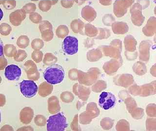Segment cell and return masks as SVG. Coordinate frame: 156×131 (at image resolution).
I'll use <instances>...</instances> for the list:
<instances>
[{
	"mask_svg": "<svg viewBox=\"0 0 156 131\" xmlns=\"http://www.w3.org/2000/svg\"><path fill=\"white\" fill-rule=\"evenodd\" d=\"M65 76V70L60 65L49 66L44 72V78L51 85L60 84L63 81Z\"/></svg>",
	"mask_w": 156,
	"mask_h": 131,
	"instance_id": "6da1fadb",
	"label": "cell"
},
{
	"mask_svg": "<svg viewBox=\"0 0 156 131\" xmlns=\"http://www.w3.org/2000/svg\"><path fill=\"white\" fill-rule=\"evenodd\" d=\"M47 130L48 131H63L68 126L66 116L62 113L51 116L47 120Z\"/></svg>",
	"mask_w": 156,
	"mask_h": 131,
	"instance_id": "7a4b0ae2",
	"label": "cell"
},
{
	"mask_svg": "<svg viewBox=\"0 0 156 131\" xmlns=\"http://www.w3.org/2000/svg\"><path fill=\"white\" fill-rule=\"evenodd\" d=\"M101 72L97 68H91L87 72L78 70V81L80 84L86 86H92L100 77Z\"/></svg>",
	"mask_w": 156,
	"mask_h": 131,
	"instance_id": "3957f363",
	"label": "cell"
},
{
	"mask_svg": "<svg viewBox=\"0 0 156 131\" xmlns=\"http://www.w3.org/2000/svg\"><path fill=\"white\" fill-rule=\"evenodd\" d=\"M100 111L95 102H90L87 105L85 111L81 113L78 117L80 123L83 125L90 123L93 119L100 115Z\"/></svg>",
	"mask_w": 156,
	"mask_h": 131,
	"instance_id": "277c9868",
	"label": "cell"
},
{
	"mask_svg": "<svg viewBox=\"0 0 156 131\" xmlns=\"http://www.w3.org/2000/svg\"><path fill=\"white\" fill-rule=\"evenodd\" d=\"M20 90L23 96L31 98L35 96L38 91V87L33 80H23L20 84Z\"/></svg>",
	"mask_w": 156,
	"mask_h": 131,
	"instance_id": "5b68a950",
	"label": "cell"
},
{
	"mask_svg": "<svg viewBox=\"0 0 156 131\" xmlns=\"http://www.w3.org/2000/svg\"><path fill=\"white\" fill-rule=\"evenodd\" d=\"M63 51L68 55H75L79 49V41L74 36H67L65 38L62 44Z\"/></svg>",
	"mask_w": 156,
	"mask_h": 131,
	"instance_id": "8992f818",
	"label": "cell"
},
{
	"mask_svg": "<svg viewBox=\"0 0 156 131\" xmlns=\"http://www.w3.org/2000/svg\"><path fill=\"white\" fill-rule=\"evenodd\" d=\"M116 103V97L111 92H102L99 97V105L104 110L113 108Z\"/></svg>",
	"mask_w": 156,
	"mask_h": 131,
	"instance_id": "52a82bcc",
	"label": "cell"
},
{
	"mask_svg": "<svg viewBox=\"0 0 156 131\" xmlns=\"http://www.w3.org/2000/svg\"><path fill=\"white\" fill-rule=\"evenodd\" d=\"M23 69L29 80L37 81L40 77L36 65L33 61L29 60L26 61L23 65Z\"/></svg>",
	"mask_w": 156,
	"mask_h": 131,
	"instance_id": "ba28073f",
	"label": "cell"
},
{
	"mask_svg": "<svg viewBox=\"0 0 156 131\" xmlns=\"http://www.w3.org/2000/svg\"><path fill=\"white\" fill-rule=\"evenodd\" d=\"M39 30L41 33V38L46 42L51 41L53 38L52 25L48 21H43L40 23Z\"/></svg>",
	"mask_w": 156,
	"mask_h": 131,
	"instance_id": "9c48e42d",
	"label": "cell"
},
{
	"mask_svg": "<svg viewBox=\"0 0 156 131\" xmlns=\"http://www.w3.org/2000/svg\"><path fill=\"white\" fill-rule=\"evenodd\" d=\"M91 90L86 86L76 83L73 86V92L82 101L87 102L89 98Z\"/></svg>",
	"mask_w": 156,
	"mask_h": 131,
	"instance_id": "30bf717a",
	"label": "cell"
},
{
	"mask_svg": "<svg viewBox=\"0 0 156 131\" xmlns=\"http://www.w3.org/2000/svg\"><path fill=\"white\" fill-rule=\"evenodd\" d=\"M22 75V70L16 65H10L5 68V77L9 81H18Z\"/></svg>",
	"mask_w": 156,
	"mask_h": 131,
	"instance_id": "8fae6325",
	"label": "cell"
},
{
	"mask_svg": "<svg viewBox=\"0 0 156 131\" xmlns=\"http://www.w3.org/2000/svg\"><path fill=\"white\" fill-rule=\"evenodd\" d=\"M27 17V13L23 10H16L12 12L9 15V21L15 26H18L22 24Z\"/></svg>",
	"mask_w": 156,
	"mask_h": 131,
	"instance_id": "7c38bea8",
	"label": "cell"
},
{
	"mask_svg": "<svg viewBox=\"0 0 156 131\" xmlns=\"http://www.w3.org/2000/svg\"><path fill=\"white\" fill-rule=\"evenodd\" d=\"M34 111L30 107H25L20 113V119L22 123L28 124L31 122L34 116Z\"/></svg>",
	"mask_w": 156,
	"mask_h": 131,
	"instance_id": "4fadbf2b",
	"label": "cell"
},
{
	"mask_svg": "<svg viewBox=\"0 0 156 131\" xmlns=\"http://www.w3.org/2000/svg\"><path fill=\"white\" fill-rule=\"evenodd\" d=\"M97 12L94 8L90 5H86L82 9L81 15L82 18L88 22H93L97 17Z\"/></svg>",
	"mask_w": 156,
	"mask_h": 131,
	"instance_id": "5bb4252c",
	"label": "cell"
},
{
	"mask_svg": "<svg viewBox=\"0 0 156 131\" xmlns=\"http://www.w3.org/2000/svg\"><path fill=\"white\" fill-rule=\"evenodd\" d=\"M48 110L51 114L58 113L61 110L60 102L56 96H53L48 99Z\"/></svg>",
	"mask_w": 156,
	"mask_h": 131,
	"instance_id": "9a60e30c",
	"label": "cell"
},
{
	"mask_svg": "<svg viewBox=\"0 0 156 131\" xmlns=\"http://www.w3.org/2000/svg\"><path fill=\"white\" fill-rule=\"evenodd\" d=\"M53 90V86L52 85L49 84L47 82H44L39 85L38 87V94L41 97H46L51 93Z\"/></svg>",
	"mask_w": 156,
	"mask_h": 131,
	"instance_id": "2e32d148",
	"label": "cell"
},
{
	"mask_svg": "<svg viewBox=\"0 0 156 131\" xmlns=\"http://www.w3.org/2000/svg\"><path fill=\"white\" fill-rule=\"evenodd\" d=\"M84 22L80 19L73 20L70 24L71 28L74 33L80 34L82 35H84Z\"/></svg>",
	"mask_w": 156,
	"mask_h": 131,
	"instance_id": "e0dca14e",
	"label": "cell"
},
{
	"mask_svg": "<svg viewBox=\"0 0 156 131\" xmlns=\"http://www.w3.org/2000/svg\"><path fill=\"white\" fill-rule=\"evenodd\" d=\"M102 56L103 53L99 48L92 49L87 52V59L89 62H97L102 58Z\"/></svg>",
	"mask_w": 156,
	"mask_h": 131,
	"instance_id": "ac0fdd59",
	"label": "cell"
},
{
	"mask_svg": "<svg viewBox=\"0 0 156 131\" xmlns=\"http://www.w3.org/2000/svg\"><path fill=\"white\" fill-rule=\"evenodd\" d=\"M57 2L58 0H41L39 2V8L43 12H47Z\"/></svg>",
	"mask_w": 156,
	"mask_h": 131,
	"instance_id": "d6986e66",
	"label": "cell"
},
{
	"mask_svg": "<svg viewBox=\"0 0 156 131\" xmlns=\"http://www.w3.org/2000/svg\"><path fill=\"white\" fill-rule=\"evenodd\" d=\"M84 33L87 36L94 38L98 34V28L92 24L87 23L84 26Z\"/></svg>",
	"mask_w": 156,
	"mask_h": 131,
	"instance_id": "ffe728a7",
	"label": "cell"
},
{
	"mask_svg": "<svg viewBox=\"0 0 156 131\" xmlns=\"http://www.w3.org/2000/svg\"><path fill=\"white\" fill-rule=\"evenodd\" d=\"M16 47L12 44H6L4 46V53L8 57H14L17 53Z\"/></svg>",
	"mask_w": 156,
	"mask_h": 131,
	"instance_id": "44dd1931",
	"label": "cell"
},
{
	"mask_svg": "<svg viewBox=\"0 0 156 131\" xmlns=\"http://www.w3.org/2000/svg\"><path fill=\"white\" fill-rule=\"evenodd\" d=\"M107 87L106 82L103 80H97L92 86L91 90L95 93H100Z\"/></svg>",
	"mask_w": 156,
	"mask_h": 131,
	"instance_id": "7402d4cb",
	"label": "cell"
},
{
	"mask_svg": "<svg viewBox=\"0 0 156 131\" xmlns=\"http://www.w3.org/2000/svg\"><path fill=\"white\" fill-rule=\"evenodd\" d=\"M69 29L67 26L61 25L58 26L56 30V35L60 39H65L69 34Z\"/></svg>",
	"mask_w": 156,
	"mask_h": 131,
	"instance_id": "603a6c76",
	"label": "cell"
},
{
	"mask_svg": "<svg viewBox=\"0 0 156 131\" xmlns=\"http://www.w3.org/2000/svg\"><path fill=\"white\" fill-rule=\"evenodd\" d=\"M43 63L46 66H51L55 64L57 62V57L52 53L50 52L46 53L44 56Z\"/></svg>",
	"mask_w": 156,
	"mask_h": 131,
	"instance_id": "cb8c5ba5",
	"label": "cell"
},
{
	"mask_svg": "<svg viewBox=\"0 0 156 131\" xmlns=\"http://www.w3.org/2000/svg\"><path fill=\"white\" fill-rule=\"evenodd\" d=\"M30 40L28 36L22 35L19 37L17 39V45L19 47L22 49H25L29 45Z\"/></svg>",
	"mask_w": 156,
	"mask_h": 131,
	"instance_id": "d4e9b609",
	"label": "cell"
},
{
	"mask_svg": "<svg viewBox=\"0 0 156 131\" xmlns=\"http://www.w3.org/2000/svg\"><path fill=\"white\" fill-rule=\"evenodd\" d=\"M110 36V30L107 28H98V34L94 39H104L108 38Z\"/></svg>",
	"mask_w": 156,
	"mask_h": 131,
	"instance_id": "484cf974",
	"label": "cell"
},
{
	"mask_svg": "<svg viewBox=\"0 0 156 131\" xmlns=\"http://www.w3.org/2000/svg\"><path fill=\"white\" fill-rule=\"evenodd\" d=\"M61 99L63 102L70 103L73 102L74 99V96L71 92L69 91H64L60 95Z\"/></svg>",
	"mask_w": 156,
	"mask_h": 131,
	"instance_id": "4316f807",
	"label": "cell"
},
{
	"mask_svg": "<svg viewBox=\"0 0 156 131\" xmlns=\"http://www.w3.org/2000/svg\"><path fill=\"white\" fill-rule=\"evenodd\" d=\"M12 31L11 26L6 23H2L0 25V34L2 35H9Z\"/></svg>",
	"mask_w": 156,
	"mask_h": 131,
	"instance_id": "83f0119b",
	"label": "cell"
},
{
	"mask_svg": "<svg viewBox=\"0 0 156 131\" xmlns=\"http://www.w3.org/2000/svg\"><path fill=\"white\" fill-rule=\"evenodd\" d=\"M43 56L44 54L40 50H35L32 53L31 57L34 62L36 63H39L43 61Z\"/></svg>",
	"mask_w": 156,
	"mask_h": 131,
	"instance_id": "f1b7e54d",
	"label": "cell"
},
{
	"mask_svg": "<svg viewBox=\"0 0 156 131\" xmlns=\"http://www.w3.org/2000/svg\"><path fill=\"white\" fill-rule=\"evenodd\" d=\"M34 123L37 126L43 127L47 124V119L44 116L38 115L34 118Z\"/></svg>",
	"mask_w": 156,
	"mask_h": 131,
	"instance_id": "f546056e",
	"label": "cell"
},
{
	"mask_svg": "<svg viewBox=\"0 0 156 131\" xmlns=\"http://www.w3.org/2000/svg\"><path fill=\"white\" fill-rule=\"evenodd\" d=\"M44 41L41 39H34L32 41L31 47L34 50H40L44 47Z\"/></svg>",
	"mask_w": 156,
	"mask_h": 131,
	"instance_id": "4dcf8cb0",
	"label": "cell"
},
{
	"mask_svg": "<svg viewBox=\"0 0 156 131\" xmlns=\"http://www.w3.org/2000/svg\"><path fill=\"white\" fill-rule=\"evenodd\" d=\"M27 56V52L24 50H19L17 54L15 55L14 59L16 62H21L23 61Z\"/></svg>",
	"mask_w": 156,
	"mask_h": 131,
	"instance_id": "1f68e13d",
	"label": "cell"
},
{
	"mask_svg": "<svg viewBox=\"0 0 156 131\" xmlns=\"http://www.w3.org/2000/svg\"><path fill=\"white\" fill-rule=\"evenodd\" d=\"M112 119L109 118H105L101 119L100 124L101 127L104 130H108L112 127L113 124Z\"/></svg>",
	"mask_w": 156,
	"mask_h": 131,
	"instance_id": "d6a6232c",
	"label": "cell"
},
{
	"mask_svg": "<svg viewBox=\"0 0 156 131\" xmlns=\"http://www.w3.org/2000/svg\"><path fill=\"white\" fill-rule=\"evenodd\" d=\"M29 19L33 23L38 24L42 22L43 18L40 14L36 12H33L29 15Z\"/></svg>",
	"mask_w": 156,
	"mask_h": 131,
	"instance_id": "836d02e7",
	"label": "cell"
},
{
	"mask_svg": "<svg viewBox=\"0 0 156 131\" xmlns=\"http://www.w3.org/2000/svg\"><path fill=\"white\" fill-rule=\"evenodd\" d=\"M3 6L7 10H12L16 6V2L15 0H3L2 2Z\"/></svg>",
	"mask_w": 156,
	"mask_h": 131,
	"instance_id": "e575fe53",
	"label": "cell"
},
{
	"mask_svg": "<svg viewBox=\"0 0 156 131\" xmlns=\"http://www.w3.org/2000/svg\"><path fill=\"white\" fill-rule=\"evenodd\" d=\"M36 8V5L35 4L30 2V3H28V4H26V5H24L22 9L23 10L24 12H26V13L31 14L35 11Z\"/></svg>",
	"mask_w": 156,
	"mask_h": 131,
	"instance_id": "d590c367",
	"label": "cell"
},
{
	"mask_svg": "<svg viewBox=\"0 0 156 131\" xmlns=\"http://www.w3.org/2000/svg\"><path fill=\"white\" fill-rule=\"evenodd\" d=\"M78 115H76L75 116L74 118L73 119V121H72L71 124V128L73 131H80L81 128H80V126L79 125L78 123Z\"/></svg>",
	"mask_w": 156,
	"mask_h": 131,
	"instance_id": "8d00e7d4",
	"label": "cell"
},
{
	"mask_svg": "<svg viewBox=\"0 0 156 131\" xmlns=\"http://www.w3.org/2000/svg\"><path fill=\"white\" fill-rule=\"evenodd\" d=\"M68 77L72 81H77L78 79V70L76 69H70L68 72Z\"/></svg>",
	"mask_w": 156,
	"mask_h": 131,
	"instance_id": "74e56055",
	"label": "cell"
},
{
	"mask_svg": "<svg viewBox=\"0 0 156 131\" xmlns=\"http://www.w3.org/2000/svg\"><path fill=\"white\" fill-rule=\"evenodd\" d=\"M74 0H62L61 5L65 8H70L73 6L75 3Z\"/></svg>",
	"mask_w": 156,
	"mask_h": 131,
	"instance_id": "f35d334b",
	"label": "cell"
},
{
	"mask_svg": "<svg viewBox=\"0 0 156 131\" xmlns=\"http://www.w3.org/2000/svg\"><path fill=\"white\" fill-rule=\"evenodd\" d=\"M7 60L4 55L0 57V70L5 69L7 66Z\"/></svg>",
	"mask_w": 156,
	"mask_h": 131,
	"instance_id": "ab89813d",
	"label": "cell"
},
{
	"mask_svg": "<svg viewBox=\"0 0 156 131\" xmlns=\"http://www.w3.org/2000/svg\"><path fill=\"white\" fill-rule=\"evenodd\" d=\"M94 39H87L85 40L84 42V45L85 48H91L92 47L94 44Z\"/></svg>",
	"mask_w": 156,
	"mask_h": 131,
	"instance_id": "60d3db41",
	"label": "cell"
},
{
	"mask_svg": "<svg viewBox=\"0 0 156 131\" xmlns=\"http://www.w3.org/2000/svg\"><path fill=\"white\" fill-rule=\"evenodd\" d=\"M6 103V98L5 95L0 94V107H3Z\"/></svg>",
	"mask_w": 156,
	"mask_h": 131,
	"instance_id": "b9f144b4",
	"label": "cell"
},
{
	"mask_svg": "<svg viewBox=\"0 0 156 131\" xmlns=\"http://www.w3.org/2000/svg\"><path fill=\"white\" fill-rule=\"evenodd\" d=\"M17 131H34V129L31 126H23L18 129Z\"/></svg>",
	"mask_w": 156,
	"mask_h": 131,
	"instance_id": "7bdbcfd3",
	"label": "cell"
},
{
	"mask_svg": "<svg viewBox=\"0 0 156 131\" xmlns=\"http://www.w3.org/2000/svg\"><path fill=\"white\" fill-rule=\"evenodd\" d=\"M0 131H13V129L10 125H5L2 127Z\"/></svg>",
	"mask_w": 156,
	"mask_h": 131,
	"instance_id": "ee69618b",
	"label": "cell"
},
{
	"mask_svg": "<svg viewBox=\"0 0 156 131\" xmlns=\"http://www.w3.org/2000/svg\"><path fill=\"white\" fill-rule=\"evenodd\" d=\"M99 2L103 5H111V0H99Z\"/></svg>",
	"mask_w": 156,
	"mask_h": 131,
	"instance_id": "f6af8a7d",
	"label": "cell"
},
{
	"mask_svg": "<svg viewBox=\"0 0 156 131\" xmlns=\"http://www.w3.org/2000/svg\"><path fill=\"white\" fill-rule=\"evenodd\" d=\"M4 44L1 39L0 38V57L4 55Z\"/></svg>",
	"mask_w": 156,
	"mask_h": 131,
	"instance_id": "bcb514c9",
	"label": "cell"
},
{
	"mask_svg": "<svg viewBox=\"0 0 156 131\" xmlns=\"http://www.w3.org/2000/svg\"><path fill=\"white\" fill-rule=\"evenodd\" d=\"M86 0H76L75 2L77 3L78 5H81L84 4Z\"/></svg>",
	"mask_w": 156,
	"mask_h": 131,
	"instance_id": "7dc6e473",
	"label": "cell"
},
{
	"mask_svg": "<svg viewBox=\"0 0 156 131\" xmlns=\"http://www.w3.org/2000/svg\"><path fill=\"white\" fill-rule=\"evenodd\" d=\"M4 16V13H3V11H2V9L0 8V21H1Z\"/></svg>",
	"mask_w": 156,
	"mask_h": 131,
	"instance_id": "c3c4849f",
	"label": "cell"
},
{
	"mask_svg": "<svg viewBox=\"0 0 156 131\" xmlns=\"http://www.w3.org/2000/svg\"><path fill=\"white\" fill-rule=\"evenodd\" d=\"M1 122V111H0V123Z\"/></svg>",
	"mask_w": 156,
	"mask_h": 131,
	"instance_id": "681fc988",
	"label": "cell"
},
{
	"mask_svg": "<svg viewBox=\"0 0 156 131\" xmlns=\"http://www.w3.org/2000/svg\"><path fill=\"white\" fill-rule=\"evenodd\" d=\"M2 81V79L1 77L0 76V84L1 83Z\"/></svg>",
	"mask_w": 156,
	"mask_h": 131,
	"instance_id": "f907efd6",
	"label": "cell"
},
{
	"mask_svg": "<svg viewBox=\"0 0 156 131\" xmlns=\"http://www.w3.org/2000/svg\"><path fill=\"white\" fill-rule=\"evenodd\" d=\"M2 1H0V5L2 4Z\"/></svg>",
	"mask_w": 156,
	"mask_h": 131,
	"instance_id": "816d5d0a",
	"label": "cell"
}]
</instances>
